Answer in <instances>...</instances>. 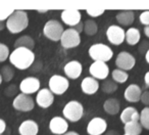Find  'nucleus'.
I'll return each mask as SVG.
<instances>
[{
	"mask_svg": "<svg viewBox=\"0 0 149 135\" xmlns=\"http://www.w3.org/2000/svg\"><path fill=\"white\" fill-rule=\"evenodd\" d=\"M89 56L94 62H107L113 56V51L108 45L104 43H96L90 46Z\"/></svg>",
	"mask_w": 149,
	"mask_h": 135,
	"instance_id": "nucleus-3",
	"label": "nucleus"
},
{
	"mask_svg": "<svg viewBox=\"0 0 149 135\" xmlns=\"http://www.w3.org/2000/svg\"><path fill=\"white\" fill-rule=\"evenodd\" d=\"M59 41L63 48L70 49V48H74L80 45V43H81V35L74 28H68V29L63 31Z\"/></svg>",
	"mask_w": 149,
	"mask_h": 135,
	"instance_id": "nucleus-7",
	"label": "nucleus"
},
{
	"mask_svg": "<svg viewBox=\"0 0 149 135\" xmlns=\"http://www.w3.org/2000/svg\"><path fill=\"white\" fill-rule=\"evenodd\" d=\"M140 100L142 101L143 104H145V106H149V90H146V91L142 92Z\"/></svg>",
	"mask_w": 149,
	"mask_h": 135,
	"instance_id": "nucleus-36",
	"label": "nucleus"
},
{
	"mask_svg": "<svg viewBox=\"0 0 149 135\" xmlns=\"http://www.w3.org/2000/svg\"><path fill=\"white\" fill-rule=\"evenodd\" d=\"M139 122H140L142 128L149 130V106H146L141 111Z\"/></svg>",
	"mask_w": 149,
	"mask_h": 135,
	"instance_id": "nucleus-30",
	"label": "nucleus"
},
{
	"mask_svg": "<svg viewBox=\"0 0 149 135\" xmlns=\"http://www.w3.org/2000/svg\"><path fill=\"white\" fill-rule=\"evenodd\" d=\"M124 131L126 135H140L142 133V126L140 122H129L125 124Z\"/></svg>",
	"mask_w": 149,
	"mask_h": 135,
	"instance_id": "nucleus-26",
	"label": "nucleus"
},
{
	"mask_svg": "<svg viewBox=\"0 0 149 135\" xmlns=\"http://www.w3.org/2000/svg\"><path fill=\"white\" fill-rule=\"evenodd\" d=\"M64 29L59 21L57 20H49L46 22L43 28V34L46 38L51 41H59Z\"/></svg>",
	"mask_w": 149,
	"mask_h": 135,
	"instance_id": "nucleus-5",
	"label": "nucleus"
},
{
	"mask_svg": "<svg viewBox=\"0 0 149 135\" xmlns=\"http://www.w3.org/2000/svg\"><path fill=\"white\" fill-rule=\"evenodd\" d=\"M63 135H80V134L77 132H74V131H68V132L64 133Z\"/></svg>",
	"mask_w": 149,
	"mask_h": 135,
	"instance_id": "nucleus-42",
	"label": "nucleus"
},
{
	"mask_svg": "<svg viewBox=\"0 0 149 135\" xmlns=\"http://www.w3.org/2000/svg\"><path fill=\"white\" fill-rule=\"evenodd\" d=\"M9 62L15 68L19 70H27L35 62V53L28 48H15L9 54Z\"/></svg>",
	"mask_w": 149,
	"mask_h": 135,
	"instance_id": "nucleus-1",
	"label": "nucleus"
},
{
	"mask_svg": "<svg viewBox=\"0 0 149 135\" xmlns=\"http://www.w3.org/2000/svg\"><path fill=\"white\" fill-rule=\"evenodd\" d=\"M120 121L124 124H127L129 122H139L140 119V113L136 110L135 108L132 106H128V108H124L120 113Z\"/></svg>",
	"mask_w": 149,
	"mask_h": 135,
	"instance_id": "nucleus-21",
	"label": "nucleus"
},
{
	"mask_svg": "<svg viewBox=\"0 0 149 135\" xmlns=\"http://www.w3.org/2000/svg\"><path fill=\"white\" fill-rule=\"evenodd\" d=\"M74 30H76V31L78 32V33H81V32H84V23H80V24H78L77 26H76V27L74 28Z\"/></svg>",
	"mask_w": 149,
	"mask_h": 135,
	"instance_id": "nucleus-38",
	"label": "nucleus"
},
{
	"mask_svg": "<svg viewBox=\"0 0 149 135\" xmlns=\"http://www.w3.org/2000/svg\"><path fill=\"white\" fill-rule=\"evenodd\" d=\"M106 37L112 45H120L126 39V31L120 26L111 25L106 30Z\"/></svg>",
	"mask_w": 149,
	"mask_h": 135,
	"instance_id": "nucleus-9",
	"label": "nucleus"
},
{
	"mask_svg": "<svg viewBox=\"0 0 149 135\" xmlns=\"http://www.w3.org/2000/svg\"><path fill=\"white\" fill-rule=\"evenodd\" d=\"M13 106L19 112H30L35 106V101L30 95L19 93L13 99Z\"/></svg>",
	"mask_w": 149,
	"mask_h": 135,
	"instance_id": "nucleus-8",
	"label": "nucleus"
},
{
	"mask_svg": "<svg viewBox=\"0 0 149 135\" xmlns=\"http://www.w3.org/2000/svg\"><path fill=\"white\" fill-rule=\"evenodd\" d=\"M111 78L116 84H123L128 81L129 74L126 71H123V70L114 69L111 73Z\"/></svg>",
	"mask_w": 149,
	"mask_h": 135,
	"instance_id": "nucleus-27",
	"label": "nucleus"
},
{
	"mask_svg": "<svg viewBox=\"0 0 149 135\" xmlns=\"http://www.w3.org/2000/svg\"><path fill=\"white\" fill-rule=\"evenodd\" d=\"M1 83H2V77H1V75H0V85H1Z\"/></svg>",
	"mask_w": 149,
	"mask_h": 135,
	"instance_id": "nucleus-46",
	"label": "nucleus"
},
{
	"mask_svg": "<svg viewBox=\"0 0 149 135\" xmlns=\"http://www.w3.org/2000/svg\"><path fill=\"white\" fill-rule=\"evenodd\" d=\"M141 39V33L139 31V29L135 27H131L129 28L126 31V42L129 44V45H136L140 42Z\"/></svg>",
	"mask_w": 149,
	"mask_h": 135,
	"instance_id": "nucleus-24",
	"label": "nucleus"
},
{
	"mask_svg": "<svg viewBox=\"0 0 149 135\" xmlns=\"http://www.w3.org/2000/svg\"><path fill=\"white\" fill-rule=\"evenodd\" d=\"M105 135H118V133H116V131H113V130H109V131H107V132L105 133Z\"/></svg>",
	"mask_w": 149,
	"mask_h": 135,
	"instance_id": "nucleus-43",
	"label": "nucleus"
},
{
	"mask_svg": "<svg viewBox=\"0 0 149 135\" xmlns=\"http://www.w3.org/2000/svg\"><path fill=\"white\" fill-rule=\"evenodd\" d=\"M98 26L94 20H87L84 23V33L88 36H93L97 33Z\"/></svg>",
	"mask_w": 149,
	"mask_h": 135,
	"instance_id": "nucleus-28",
	"label": "nucleus"
},
{
	"mask_svg": "<svg viewBox=\"0 0 149 135\" xmlns=\"http://www.w3.org/2000/svg\"><path fill=\"white\" fill-rule=\"evenodd\" d=\"M39 13H47V10H39Z\"/></svg>",
	"mask_w": 149,
	"mask_h": 135,
	"instance_id": "nucleus-45",
	"label": "nucleus"
},
{
	"mask_svg": "<svg viewBox=\"0 0 149 135\" xmlns=\"http://www.w3.org/2000/svg\"><path fill=\"white\" fill-rule=\"evenodd\" d=\"M100 85L99 82L93 77H85L81 82V89L85 94L92 95L98 91Z\"/></svg>",
	"mask_w": 149,
	"mask_h": 135,
	"instance_id": "nucleus-18",
	"label": "nucleus"
},
{
	"mask_svg": "<svg viewBox=\"0 0 149 135\" xmlns=\"http://www.w3.org/2000/svg\"><path fill=\"white\" fill-rule=\"evenodd\" d=\"M15 10L13 9H5V8H0V22H5L7 21L9 17L13 15Z\"/></svg>",
	"mask_w": 149,
	"mask_h": 135,
	"instance_id": "nucleus-34",
	"label": "nucleus"
},
{
	"mask_svg": "<svg viewBox=\"0 0 149 135\" xmlns=\"http://www.w3.org/2000/svg\"><path fill=\"white\" fill-rule=\"evenodd\" d=\"M0 75L2 77V81L9 82L15 76V72H13V68L9 66H4L1 68V71H0Z\"/></svg>",
	"mask_w": 149,
	"mask_h": 135,
	"instance_id": "nucleus-31",
	"label": "nucleus"
},
{
	"mask_svg": "<svg viewBox=\"0 0 149 135\" xmlns=\"http://www.w3.org/2000/svg\"><path fill=\"white\" fill-rule=\"evenodd\" d=\"M101 89L105 93H113L118 90V84L113 80H104L101 85Z\"/></svg>",
	"mask_w": 149,
	"mask_h": 135,
	"instance_id": "nucleus-29",
	"label": "nucleus"
},
{
	"mask_svg": "<svg viewBox=\"0 0 149 135\" xmlns=\"http://www.w3.org/2000/svg\"><path fill=\"white\" fill-rule=\"evenodd\" d=\"M124 135H126V134H124Z\"/></svg>",
	"mask_w": 149,
	"mask_h": 135,
	"instance_id": "nucleus-47",
	"label": "nucleus"
},
{
	"mask_svg": "<svg viewBox=\"0 0 149 135\" xmlns=\"http://www.w3.org/2000/svg\"><path fill=\"white\" fill-rule=\"evenodd\" d=\"M29 26V17L25 10H15L5 22V27L11 34H19Z\"/></svg>",
	"mask_w": 149,
	"mask_h": 135,
	"instance_id": "nucleus-2",
	"label": "nucleus"
},
{
	"mask_svg": "<svg viewBox=\"0 0 149 135\" xmlns=\"http://www.w3.org/2000/svg\"><path fill=\"white\" fill-rule=\"evenodd\" d=\"M41 87L40 80L36 77H27L23 79V81L19 84V90L22 93L31 95L36 92H38Z\"/></svg>",
	"mask_w": 149,
	"mask_h": 135,
	"instance_id": "nucleus-13",
	"label": "nucleus"
},
{
	"mask_svg": "<svg viewBox=\"0 0 149 135\" xmlns=\"http://www.w3.org/2000/svg\"><path fill=\"white\" fill-rule=\"evenodd\" d=\"M9 48L7 45L3 43H0V62H3L9 57Z\"/></svg>",
	"mask_w": 149,
	"mask_h": 135,
	"instance_id": "nucleus-32",
	"label": "nucleus"
},
{
	"mask_svg": "<svg viewBox=\"0 0 149 135\" xmlns=\"http://www.w3.org/2000/svg\"><path fill=\"white\" fill-rule=\"evenodd\" d=\"M60 17H61V21L63 22V24H65L66 26H68L70 28H74L78 24H80L82 22L81 11L79 9L74 8L62 10Z\"/></svg>",
	"mask_w": 149,
	"mask_h": 135,
	"instance_id": "nucleus-12",
	"label": "nucleus"
},
{
	"mask_svg": "<svg viewBox=\"0 0 149 135\" xmlns=\"http://www.w3.org/2000/svg\"><path fill=\"white\" fill-rule=\"evenodd\" d=\"M104 9H87L86 13L89 17H100L104 13Z\"/></svg>",
	"mask_w": 149,
	"mask_h": 135,
	"instance_id": "nucleus-35",
	"label": "nucleus"
},
{
	"mask_svg": "<svg viewBox=\"0 0 149 135\" xmlns=\"http://www.w3.org/2000/svg\"><path fill=\"white\" fill-rule=\"evenodd\" d=\"M54 102V94L48 88L40 89L36 95V104L42 108H48Z\"/></svg>",
	"mask_w": 149,
	"mask_h": 135,
	"instance_id": "nucleus-16",
	"label": "nucleus"
},
{
	"mask_svg": "<svg viewBox=\"0 0 149 135\" xmlns=\"http://www.w3.org/2000/svg\"><path fill=\"white\" fill-rule=\"evenodd\" d=\"M19 47H24V48H28L30 50H33V48L35 47V41H34V39L31 36H28V35L21 36L19 38H17L15 43V48H19Z\"/></svg>",
	"mask_w": 149,
	"mask_h": 135,
	"instance_id": "nucleus-25",
	"label": "nucleus"
},
{
	"mask_svg": "<svg viewBox=\"0 0 149 135\" xmlns=\"http://www.w3.org/2000/svg\"><path fill=\"white\" fill-rule=\"evenodd\" d=\"M62 114H63V118L68 122L76 123L81 120L83 117L84 106H82L81 102L77 101V100H72L64 106L63 110H62Z\"/></svg>",
	"mask_w": 149,
	"mask_h": 135,
	"instance_id": "nucleus-4",
	"label": "nucleus"
},
{
	"mask_svg": "<svg viewBox=\"0 0 149 135\" xmlns=\"http://www.w3.org/2000/svg\"><path fill=\"white\" fill-rule=\"evenodd\" d=\"M136 64V58L133 54L128 51H122L118 54L116 58V66L118 69L123 71H130Z\"/></svg>",
	"mask_w": 149,
	"mask_h": 135,
	"instance_id": "nucleus-11",
	"label": "nucleus"
},
{
	"mask_svg": "<svg viewBox=\"0 0 149 135\" xmlns=\"http://www.w3.org/2000/svg\"><path fill=\"white\" fill-rule=\"evenodd\" d=\"M103 110L105 111L106 114L111 116L118 115L120 110V102L116 98H108L104 101Z\"/></svg>",
	"mask_w": 149,
	"mask_h": 135,
	"instance_id": "nucleus-23",
	"label": "nucleus"
},
{
	"mask_svg": "<svg viewBox=\"0 0 149 135\" xmlns=\"http://www.w3.org/2000/svg\"><path fill=\"white\" fill-rule=\"evenodd\" d=\"M64 74H65L66 78L70 79H78L80 76L82 75L83 72V66L80 62L78 60H70L68 64H65L63 68Z\"/></svg>",
	"mask_w": 149,
	"mask_h": 135,
	"instance_id": "nucleus-17",
	"label": "nucleus"
},
{
	"mask_svg": "<svg viewBox=\"0 0 149 135\" xmlns=\"http://www.w3.org/2000/svg\"><path fill=\"white\" fill-rule=\"evenodd\" d=\"M142 89L137 84H131L126 88L124 92V97L129 102H138L140 101Z\"/></svg>",
	"mask_w": 149,
	"mask_h": 135,
	"instance_id": "nucleus-19",
	"label": "nucleus"
},
{
	"mask_svg": "<svg viewBox=\"0 0 149 135\" xmlns=\"http://www.w3.org/2000/svg\"><path fill=\"white\" fill-rule=\"evenodd\" d=\"M139 22L143 26H149V10H144L139 15Z\"/></svg>",
	"mask_w": 149,
	"mask_h": 135,
	"instance_id": "nucleus-33",
	"label": "nucleus"
},
{
	"mask_svg": "<svg viewBox=\"0 0 149 135\" xmlns=\"http://www.w3.org/2000/svg\"><path fill=\"white\" fill-rule=\"evenodd\" d=\"M145 59H146L147 64H149V48L146 50V52H145Z\"/></svg>",
	"mask_w": 149,
	"mask_h": 135,
	"instance_id": "nucleus-41",
	"label": "nucleus"
},
{
	"mask_svg": "<svg viewBox=\"0 0 149 135\" xmlns=\"http://www.w3.org/2000/svg\"><path fill=\"white\" fill-rule=\"evenodd\" d=\"M144 34L147 38H149V26H146L144 27Z\"/></svg>",
	"mask_w": 149,
	"mask_h": 135,
	"instance_id": "nucleus-40",
	"label": "nucleus"
},
{
	"mask_svg": "<svg viewBox=\"0 0 149 135\" xmlns=\"http://www.w3.org/2000/svg\"><path fill=\"white\" fill-rule=\"evenodd\" d=\"M144 82H145V85H146L147 87L149 88V71L146 72V74H145V76H144Z\"/></svg>",
	"mask_w": 149,
	"mask_h": 135,
	"instance_id": "nucleus-39",
	"label": "nucleus"
},
{
	"mask_svg": "<svg viewBox=\"0 0 149 135\" xmlns=\"http://www.w3.org/2000/svg\"><path fill=\"white\" fill-rule=\"evenodd\" d=\"M107 123L103 118L95 117L93 118L87 126V133L89 135H101L106 132Z\"/></svg>",
	"mask_w": 149,
	"mask_h": 135,
	"instance_id": "nucleus-14",
	"label": "nucleus"
},
{
	"mask_svg": "<svg viewBox=\"0 0 149 135\" xmlns=\"http://www.w3.org/2000/svg\"><path fill=\"white\" fill-rule=\"evenodd\" d=\"M5 28V22H0V31H2Z\"/></svg>",
	"mask_w": 149,
	"mask_h": 135,
	"instance_id": "nucleus-44",
	"label": "nucleus"
},
{
	"mask_svg": "<svg viewBox=\"0 0 149 135\" xmlns=\"http://www.w3.org/2000/svg\"><path fill=\"white\" fill-rule=\"evenodd\" d=\"M89 73L91 77L98 80L107 79L109 75V66L103 62H93L89 66Z\"/></svg>",
	"mask_w": 149,
	"mask_h": 135,
	"instance_id": "nucleus-10",
	"label": "nucleus"
},
{
	"mask_svg": "<svg viewBox=\"0 0 149 135\" xmlns=\"http://www.w3.org/2000/svg\"><path fill=\"white\" fill-rule=\"evenodd\" d=\"M6 129V123H5L4 120L0 119V135H2V133L5 131Z\"/></svg>",
	"mask_w": 149,
	"mask_h": 135,
	"instance_id": "nucleus-37",
	"label": "nucleus"
},
{
	"mask_svg": "<svg viewBox=\"0 0 149 135\" xmlns=\"http://www.w3.org/2000/svg\"><path fill=\"white\" fill-rule=\"evenodd\" d=\"M116 19L120 25L129 27L135 22V13L133 10H122L116 13Z\"/></svg>",
	"mask_w": 149,
	"mask_h": 135,
	"instance_id": "nucleus-22",
	"label": "nucleus"
},
{
	"mask_svg": "<svg viewBox=\"0 0 149 135\" xmlns=\"http://www.w3.org/2000/svg\"><path fill=\"white\" fill-rule=\"evenodd\" d=\"M49 130L55 135H63L68 130V122L62 117H54L49 122Z\"/></svg>",
	"mask_w": 149,
	"mask_h": 135,
	"instance_id": "nucleus-15",
	"label": "nucleus"
},
{
	"mask_svg": "<svg viewBox=\"0 0 149 135\" xmlns=\"http://www.w3.org/2000/svg\"><path fill=\"white\" fill-rule=\"evenodd\" d=\"M39 132V126L34 120H26L19 125V135H37Z\"/></svg>",
	"mask_w": 149,
	"mask_h": 135,
	"instance_id": "nucleus-20",
	"label": "nucleus"
},
{
	"mask_svg": "<svg viewBox=\"0 0 149 135\" xmlns=\"http://www.w3.org/2000/svg\"><path fill=\"white\" fill-rule=\"evenodd\" d=\"M48 89L56 95H61L70 87V81L66 77L61 75H53L50 77L48 82Z\"/></svg>",
	"mask_w": 149,
	"mask_h": 135,
	"instance_id": "nucleus-6",
	"label": "nucleus"
}]
</instances>
